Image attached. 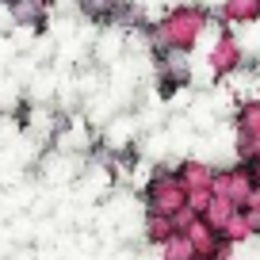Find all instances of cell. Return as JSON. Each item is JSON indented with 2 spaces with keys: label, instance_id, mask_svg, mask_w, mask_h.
Returning a JSON list of instances; mask_svg holds the SVG:
<instances>
[]
</instances>
